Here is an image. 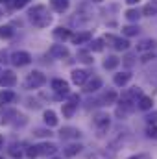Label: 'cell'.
Segmentation results:
<instances>
[{
    "mask_svg": "<svg viewBox=\"0 0 157 159\" xmlns=\"http://www.w3.org/2000/svg\"><path fill=\"white\" fill-rule=\"evenodd\" d=\"M28 17H30V20L34 22V26H37V28H46L50 22H52V15H50V11L46 9V6H34L30 11H28Z\"/></svg>",
    "mask_w": 157,
    "mask_h": 159,
    "instance_id": "1",
    "label": "cell"
},
{
    "mask_svg": "<svg viewBox=\"0 0 157 159\" xmlns=\"http://www.w3.org/2000/svg\"><path fill=\"white\" fill-rule=\"evenodd\" d=\"M46 83V78H44V74L39 72V70H34V72H30V76L26 80V87L28 89H39Z\"/></svg>",
    "mask_w": 157,
    "mask_h": 159,
    "instance_id": "2",
    "label": "cell"
},
{
    "mask_svg": "<svg viewBox=\"0 0 157 159\" xmlns=\"http://www.w3.org/2000/svg\"><path fill=\"white\" fill-rule=\"evenodd\" d=\"M94 128L98 131V135H104L107 129H109V115L105 113H98L94 117Z\"/></svg>",
    "mask_w": 157,
    "mask_h": 159,
    "instance_id": "3",
    "label": "cell"
},
{
    "mask_svg": "<svg viewBox=\"0 0 157 159\" xmlns=\"http://www.w3.org/2000/svg\"><path fill=\"white\" fill-rule=\"evenodd\" d=\"M32 61V56L28 54V52H15L13 56H11V63L15 65V67H24V65H28Z\"/></svg>",
    "mask_w": 157,
    "mask_h": 159,
    "instance_id": "4",
    "label": "cell"
},
{
    "mask_svg": "<svg viewBox=\"0 0 157 159\" xmlns=\"http://www.w3.org/2000/svg\"><path fill=\"white\" fill-rule=\"evenodd\" d=\"M15 83H17V76H15L11 70H6V72L0 76V85H2L4 89H11V87H15Z\"/></svg>",
    "mask_w": 157,
    "mask_h": 159,
    "instance_id": "5",
    "label": "cell"
},
{
    "mask_svg": "<svg viewBox=\"0 0 157 159\" xmlns=\"http://www.w3.org/2000/svg\"><path fill=\"white\" fill-rule=\"evenodd\" d=\"M50 56H52V57H59V59H63V57L69 56V48H67L65 44H52V48H50Z\"/></svg>",
    "mask_w": 157,
    "mask_h": 159,
    "instance_id": "6",
    "label": "cell"
},
{
    "mask_svg": "<svg viewBox=\"0 0 157 159\" xmlns=\"http://www.w3.org/2000/svg\"><path fill=\"white\" fill-rule=\"evenodd\" d=\"M37 152H39V156H54L57 152V146L54 143H41L37 146Z\"/></svg>",
    "mask_w": 157,
    "mask_h": 159,
    "instance_id": "7",
    "label": "cell"
},
{
    "mask_svg": "<svg viewBox=\"0 0 157 159\" xmlns=\"http://www.w3.org/2000/svg\"><path fill=\"white\" fill-rule=\"evenodd\" d=\"M52 89L57 93V94H69V83L65 81V80H52Z\"/></svg>",
    "mask_w": 157,
    "mask_h": 159,
    "instance_id": "8",
    "label": "cell"
},
{
    "mask_svg": "<svg viewBox=\"0 0 157 159\" xmlns=\"http://www.w3.org/2000/svg\"><path fill=\"white\" fill-rule=\"evenodd\" d=\"M105 41H107V43H113V46H115L117 50H128V46H129V43L126 39L115 37V35H105Z\"/></svg>",
    "mask_w": 157,
    "mask_h": 159,
    "instance_id": "9",
    "label": "cell"
},
{
    "mask_svg": "<svg viewBox=\"0 0 157 159\" xmlns=\"http://www.w3.org/2000/svg\"><path fill=\"white\" fill-rule=\"evenodd\" d=\"M83 91L85 93H94V91H98L100 87H102V78H98V76H94L92 80H89V81H85L83 83Z\"/></svg>",
    "mask_w": 157,
    "mask_h": 159,
    "instance_id": "10",
    "label": "cell"
},
{
    "mask_svg": "<svg viewBox=\"0 0 157 159\" xmlns=\"http://www.w3.org/2000/svg\"><path fill=\"white\" fill-rule=\"evenodd\" d=\"M137 106H139V109H142V111H150V109H152V106H154V100H152L150 96L141 94V96H139V100H137Z\"/></svg>",
    "mask_w": 157,
    "mask_h": 159,
    "instance_id": "11",
    "label": "cell"
},
{
    "mask_svg": "<svg viewBox=\"0 0 157 159\" xmlns=\"http://www.w3.org/2000/svg\"><path fill=\"white\" fill-rule=\"evenodd\" d=\"M81 144H78V143H72V144H69L65 150H63V154L67 156V157H74V156H78L79 152H81Z\"/></svg>",
    "mask_w": 157,
    "mask_h": 159,
    "instance_id": "12",
    "label": "cell"
},
{
    "mask_svg": "<svg viewBox=\"0 0 157 159\" xmlns=\"http://www.w3.org/2000/svg\"><path fill=\"white\" fill-rule=\"evenodd\" d=\"M50 6L54 7V11L63 13L69 9V0H50Z\"/></svg>",
    "mask_w": 157,
    "mask_h": 159,
    "instance_id": "13",
    "label": "cell"
},
{
    "mask_svg": "<svg viewBox=\"0 0 157 159\" xmlns=\"http://www.w3.org/2000/svg\"><path fill=\"white\" fill-rule=\"evenodd\" d=\"M43 119H44V124L50 126V128H52V126H57V115H56L52 109H46L44 115H43Z\"/></svg>",
    "mask_w": 157,
    "mask_h": 159,
    "instance_id": "14",
    "label": "cell"
},
{
    "mask_svg": "<svg viewBox=\"0 0 157 159\" xmlns=\"http://www.w3.org/2000/svg\"><path fill=\"white\" fill-rule=\"evenodd\" d=\"M79 135H81V133H79V129H76V128H63V129L59 131V137H61V139H70V137H76V139H78Z\"/></svg>",
    "mask_w": 157,
    "mask_h": 159,
    "instance_id": "15",
    "label": "cell"
},
{
    "mask_svg": "<svg viewBox=\"0 0 157 159\" xmlns=\"http://www.w3.org/2000/svg\"><path fill=\"white\" fill-rule=\"evenodd\" d=\"M129 78H131L129 72H118V74H115L113 81H115V85H118V87H124V85L129 81Z\"/></svg>",
    "mask_w": 157,
    "mask_h": 159,
    "instance_id": "16",
    "label": "cell"
},
{
    "mask_svg": "<svg viewBox=\"0 0 157 159\" xmlns=\"http://www.w3.org/2000/svg\"><path fill=\"white\" fill-rule=\"evenodd\" d=\"M142 15H146V17L157 15V0H152L150 4H146V6L142 7Z\"/></svg>",
    "mask_w": 157,
    "mask_h": 159,
    "instance_id": "17",
    "label": "cell"
},
{
    "mask_svg": "<svg viewBox=\"0 0 157 159\" xmlns=\"http://www.w3.org/2000/svg\"><path fill=\"white\" fill-rule=\"evenodd\" d=\"M70 39H72L74 44L87 43V41H91V32H81V34H76V35H70Z\"/></svg>",
    "mask_w": 157,
    "mask_h": 159,
    "instance_id": "18",
    "label": "cell"
},
{
    "mask_svg": "<svg viewBox=\"0 0 157 159\" xmlns=\"http://www.w3.org/2000/svg\"><path fill=\"white\" fill-rule=\"evenodd\" d=\"M72 81L76 85H83L87 81V72L85 70H72Z\"/></svg>",
    "mask_w": 157,
    "mask_h": 159,
    "instance_id": "19",
    "label": "cell"
},
{
    "mask_svg": "<svg viewBox=\"0 0 157 159\" xmlns=\"http://www.w3.org/2000/svg\"><path fill=\"white\" fill-rule=\"evenodd\" d=\"M70 30H67V28H56L54 30V37L57 41H65V39H70Z\"/></svg>",
    "mask_w": 157,
    "mask_h": 159,
    "instance_id": "20",
    "label": "cell"
},
{
    "mask_svg": "<svg viewBox=\"0 0 157 159\" xmlns=\"http://www.w3.org/2000/svg\"><path fill=\"white\" fill-rule=\"evenodd\" d=\"M17 100V94L13 93V91H4V93H0V104H11V102H15Z\"/></svg>",
    "mask_w": 157,
    "mask_h": 159,
    "instance_id": "21",
    "label": "cell"
},
{
    "mask_svg": "<svg viewBox=\"0 0 157 159\" xmlns=\"http://www.w3.org/2000/svg\"><path fill=\"white\" fill-rule=\"evenodd\" d=\"M157 46V43L154 39H144V41H141L139 44H137V48L141 50V52H144V50H154Z\"/></svg>",
    "mask_w": 157,
    "mask_h": 159,
    "instance_id": "22",
    "label": "cell"
},
{
    "mask_svg": "<svg viewBox=\"0 0 157 159\" xmlns=\"http://www.w3.org/2000/svg\"><path fill=\"white\" fill-rule=\"evenodd\" d=\"M76 107H78V104H74V102H67V104H63V115H65L67 119H70V117L74 115Z\"/></svg>",
    "mask_w": 157,
    "mask_h": 159,
    "instance_id": "23",
    "label": "cell"
},
{
    "mask_svg": "<svg viewBox=\"0 0 157 159\" xmlns=\"http://www.w3.org/2000/svg\"><path fill=\"white\" fill-rule=\"evenodd\" d=\"M118 63H120V59L115 57V56H111V57H107L105 61H104V69H107V70H113V69H117Z\"/></svg>",
    "mask_w": 157,
    "mask_h": 159,
    "instance_id": "24",
    "label": "cell"
},
{
    "mask_svg": "<svg viewBox=\"0 0 157 159\" xmlns=\"http://www.w3.org/2000/svg\"><path fill=\"white\" fill-rule=\"evenodd\" d=\"M13 28L11 26H0V39H11L13 37Z\"/></svg>",
    "mask_w": 157,
    "mask_h": 159,
    "instance_id": "25",
    "label": "cell"
},
{
    "mask_svg": "<svg viewBox=\"0 0 157 159\" xmlns=\"http://www.w3.org/2000/svg\"><path fill=\"white\" fill-rule=\"evenodd\" d=\"M122 34L128 35V37L137 35V34H139V26H124V28H122Z\"/></svg>",
    "mask_w": 157,
    "mask_h": 159,
    "instance_id": "26",
    "label": "cell"
},
{
    "mask_svg": "<svg viewBox=\"0 0 157 159\" xmlns=\"http://www.w3.org/2000/svg\"><path fill=\"white\" fill-rule=\"evenodd\" d=\"M9 156H11V157H22V150H20V146H19V144H11V148H9Z\"/></svg>",
    "mask_w": 157,
    "mask_h": 159,
    "instance_id": "27",
    "label": "cell"
},
{
    "mask_svg": "<svg viewBox=\"0 0 157 159\" xmlns=\"http://www.w3.org/2000/svg\"><path fill=\"white\" fill-rule=\"evenodd\" d=\"M102 48H104V41L102 39H94L91 43V50H94V52H102Z\"/></svg>",
    "mask_w": 157,
    "mask_h": 159,
    "instance_id": "28",
    "label": "cell"
},
{
    "mask_svg": "<svg viewBox=\"0 0 157 159\" xmlns=\"http://www.w3.org/2000/svg\"><path fill=\"white\" fill-rule=\"evenodd\" d=\"M126 17H128V20H139L141 13H139L137 9H128V11H126Z\"/></svg>",
    "mask_w": 157,
    "mask_h": 159,
    "instance_id": "29",
    "label": "cell"
},
{
    "mask_svg": "<svg viewBox=\"0 0 157 159\" xmlns=\"http://www.w3.org/2000/svg\"><path fill=\"white\" fill-rule=\"evenodd\" d=\"M146 135H148L150 139H157V126L155 124H150V126L146 128Z\"/></svg>",
    "mask_w": 157,
    "mask_h": 159,
    "instance_id": "30",
    "label": "cell"
},
{
    "mask_svg": "<svg viewBox=\"0 0 157 159\" xmlns=\"http://www.w3.org/2000/svg\"><path fill=\"white\" fill-rule=\"evenodd\" d=\"M78 57H79V61H83V63H92V57H91L87 52H83V50L78 52Z\"/></svg>",
    "mask_w": 157,
    "mask_h": 159,
    "instance_id": "31",
    "label": "cell"
},
{
    "mask_svg": "<svg viewBox=\"0 0 157 159\" xmlns=\"http://www.w3.org/2000/svg\"><path fill=\"white\" fill-rule=\"evenodd\" d=\"M26 156H28V159H35L37 156H39V152H37V146H30V148L26 150Z\"/></svg>",
    "mask_w": 157,
    "mask_h": 159,
    "instance_id": "32",
    "label": "cell"
},
{
    "mask_svg": "<svg viewBox=\"0 0 157 159\" xmlns=\"http://www.w3.org/2000/svg\"><path fill=\"white\" fill-rule=\"evenodd\" d=\"M104 100H105L107 104H113V102L117 100V93H115V91H109V93L104 96Z\"/></svg>",
    "mask_w": 157,
    "mask_h": 159,
    "instance_id": "33",
    "label": "cell"
},
{
    "mask_svg": "<svg viewBox=\"0 0 157 159\" xmlns=\"http://www.w3.org/2000/svg\"><path fill=\"white\" fill-rule=\"evenodd\" d=\"M35 135H37V137H46V135H48V137H50L52 133H50V129H35Z\"/></svg>",
    "mask_w": 157,
    "mask_h": 159,
    "instance_id": "34",
    "label": "cell"
},
{
    "mask_svg": "<svg viewBox=\"0 0 157 159\" xmlns=\"http://www.w3.org/2000/svg\"><path fill=\"white\" fill-rule=\"evenodd\" d=\"M146 120H148V124H155V122H157V111L150 113V115L146 117Z\"/></svg>",
    "mask_w": 157,
    "mask_h": 159,
    "instance_id": "35",
    "label": "cell"
},
{
    "mask_svg": "<svg viewBox=\"0 0 157 159\" xmlns=\"http://www.w3.org/2000/svg\"><path fill=\"white\" fill-rule=\"evenodd\" d=\"M133 59H135V56H131V54H129V56H126V57H124V65L131 67V65H133Z\"/></svg>",
    "mask_w": 157,
    "mask_h": 159,
    "instance_id": "36",
    "label": "cell"
},
{
    "mask_svg": "<svg viewBox=\"0 0 157 159\" xmlns=\"http://www.w3.org/2000/svg\"><path fill=\"white\" fill-rule=\"evenodd\" d=\"M28 2H30V0H15L13 4H15V7H19V9H20V7H24Z\"/></svg>",
    "mask_w": 157,
    "mask_h": 159,
    "instance_id": "37",
    "label": "cell"
},
{
    "mask_svg": "<svg viewBox=\"0 0 157 159\" xmlns=\"http://www.w3.org/2000/svg\"><path fill=\"white\" fill-rule=\"evenodd\" d=\"M150 59H154V54H144L142 56V63H148Z\"/></svg>",
    "mask_w": 157,
    "mask_h": 159,
    "instance_id": "38",
    "label": "cell"
},
{
    "mask_svg": "<svg viewBox=\"0 0 157 159\" xmlns=\"http://www.w3.org/2000/svg\"><path fill=\"white\" fill-rule=\"evenodd\" d=\"M126 2H128V4H129V6H133V4H139V2H141V0H126Z\"/></svg>",
    "mask_w": 157,
    "mask_h": 159,
    "instance_id": "39",
    "label": "cell"
},
{
    "mask_svg": "<svg viewBox=\"0 0 157 159\" xmlns=\"http://www.w3.org/2000/svg\"><path fill=\"white\" fill-rule=\"evenodd\" d=\"M4 148V135H0V150Z\"/></svg>",
    "mask_w": 157,
    "mask_h": 159,
    "instance_id": "40",
    "label": "cell"
},
{
    "mask_svg": "<svg viewBox=\"0 0 157 159\" xmlns=\"http://www.w3.org/2000/svg\"><path fill=\"white\" fill-rule=\"evenodd\" d=\"M11 0H0V4H9Z\"/></svg>",
    "mask_w": 157,
    "mask_h": 159,
    "instance_id": "41",
    "label": "cell"
},
{
    "mask_svg": "<svg viewBox=\"0 0 157 159\" xmlns=\"http://www.w3.org/2000/svg\"><path fill=\"white\" fill-rule=\"evenodd\" d=\"M129 159H142L141 156H133V157H129Z\"/></svg>",
    "mask_w": 157,
    "mask_h": 159,
    "instance_id": "42",
    "label": "cell"
},
{
    "mask_svg": "<svg viewBox=\"0 0 157 159\" xmlns=\"http://www.w3.org/2000/svg\"><path fill=\"white\" fill-rule=\"evenodd\" d=\"M94 2H100V0H94Z\"/></svg>",
    "mask_w": 157,
    "mask_h": 159,
    "instance_id": "43",
    "label": "cell"
},
{
    "mask_svg": "<svg viewBox=\"0 0 157 159\" xmlns=\"http://www.w3.org/2000/svg\"><path fill=\"white\" fill-rule=\"evenodd\" d=\"M54 159H57V157H54Z\"/></svg>",
    "mask_w": 157,
    "mask_h": 159,
    "instance_id": "44",
    "label": "cell"
},
{
    "mask_svg": "<svg viewBox=\"0 0 157 159\" xmlns=\"http://www.w3.org/2000/svg\"><path fill=\"white\" fill-rule=\"evenodd\" d=\"M0 159H4V157H0Z\"/></svg>",
    "mask_w": 157,
    "mask_h": 159,
    "instance_id": "45",
    "label": "cell"
},
{
    "mask_svg": "<svg viewBox=\"0 0 157 159\" xmlns=\"http://www.w3.org/2000/svg\"><path fill=\"white\" fill-rule=\"evenodd\" d=\"M0 15H2V13H0Z\"/></svg>",
    "mask_w": 157,
    "mask_h": 159,
    "instance_id": "46",
    "label": "cell"
}]
</instances>
